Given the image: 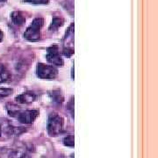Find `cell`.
Wrapping results in <instances>:
<instances>
[{
    "label": "cell",
    "mask_w": 158,
    "mask_h": 158,
    "mask_svg": "<svg viewBox=\"0 0 158 158\" xmlns=\"http://www.w3.org/2000/svg\"><path fill=\"white\" fill-rule=\"evenodd\" d=\"M0 135H1V128H0Z\"/></svg>",
    "instance_id": "16"
},
{
    "label": "cell",
    "mask_w": 158,
    "mask_h": 158,
    "mask_svg": "<svg viewBox=\"0 0 158 158\" xmlns=\"http://www.w3.org/2000/svg\"><path fill=\"white\" fill-rule=\"evenodd\" d=\"M37 75L42 79H53L56 77L57 69L50 65L40 63L37 66Z\"/></svg>",
    "instance_id": "3"
},
{
    "label": "cell",
    "mask_w": 158,
    "mask_h": 158,
    "mask_svg": "<svg viewBox=\"0 0 158 158\" xmlns=\"http://www.w3.org/2000/svg\"><path fill=\"white\" fill-rule=\"evenodd\" d=\"M63 129V119L57 114H51L48 122V131L51 136L58 135Z\"/></svg>",
    "instance_id": "1"
},
{
    "label": "cell",
    "mask_w": 158,
    "mask_h": 158,
    "mask_svg": "<svg viewBox=\"0 0 158 158\" xmlns=\"http://www.w3.org/2000/svg\"><path fill=\"white\" fill-rule=\"evenodd\" d=\"M3 1H5V0H0V2H3Z\"/></svg>",
    "instance_id": "15"
},
{
    "label": "cell",
    "mask_w": 158,
    "mask_h": 158,
    "mask_svg": "<svg viewBox=\"0 0 158 158\" xmlns=\"http://www.w3.org/2000/svg\"><path fill=\"white\" fill-rule=\"evenodd\" d=\"M63 54H64L66 56H70L73 54V50H72V49H64Z\"/></svg>",
    "instance_id": "12"
},
{
    "label": "cell",
    "mask_w": 158,
    "mask_h": 158,
    "mask_svg": "<svg viewBox=\"0 0 158 158\" xmlns=\"http://www.w3.org/2000/svg\"><path fill=\"white\" fill-rule=\"evenodd\" d=\"M35 95L33 94V93H23V94H20L18 97H16V101L19 102V103H21V104H24V103H30V102H33L35 99Z\"/></svg>",
    "instance_id": "6"
},
{
    "label": "cell",
    "mask_w": 158,
    "mask_h": 158,
    "mask_svg": "<svg viewBox=\"0 0 158 158\" xmlns=\"http://www.w3.org/2000/svg\"><path fill=\"white\" fill-rule=\"evenodd\" d=\"M12 92V89L10 88H0V98H6V97L11 95Z\"/></svg>",
    "instance_id": "8"
},
{
    "label": "cell",
    "mask_w": 158,
    "mask_h": 158,
    "mask_svg": "<svg viewBox=\"0 0 158 158\" xmlns=\"http://www.w3.org/2000/svg\"><path fill=\"white\" fill-rule=\"evenodd\" d=\"M43 25V19L38 18L35 19L34 20V22L32 23V25L29 27L27 32L25 33V37L27 39L30 40H38L40 37V29L41 28Z\"/></svg>",
    "instance_id": "2"
},
{
    "label": "cell",
    "mask_w": 158,
    "mask_h": 158,
    "mask_svg": "<svg viewBox=\"0 0 158 158\" xmlns=\"http://www.w3.org/2000/svg\"><path fill=\"white\" fill-rule=\"evenodd\" d=\"M39 115V112L37 110H28L22 113H19V119L21 123L24 124H30L33 123L34 119Z\"/></svg>",
    "instance_id": "5"
},
{
    "label": "cell",
    "mask_w": 158,
    "mask_h": 158,
    "mask_svg": "<svg viewBox=\"0 0 158 158\" xmlns=\"http://www.w3.org/2000/svg\"><path fill=\"white\" fill-rule=\"evenodd\" d=\"M47 57H48V61L54 65L62 66V64H63V61H62V57L60 56V53H59L58 47L56 45L51 46L48 49Z\"/></svg>",
    "instance_id": "4"
},
{
    "label": "cell",
    "mask_w": 158,
    "mask_h": 158,
    "mask_svg": "<svg viewBox=\"0 0 158 158\" xmlns=\"http://www.w3.org/2000/svg\"><path fill=\"white\" fill-rule=\"evenodd\" d=\"M62 20L61 19H55L53 20V23H52L51 27H60V26L62 25Z\"/></svg>",
    "instance_id": "11"
},
{
    "label": "cell",
    "mask_w": 158,
    "mask_h": 158,
    "mask_svg": "<svg viewBox=\"0 0 158 158\" xmlns=\"http://www.w3.org/2000/svg\"><path fill=\"white\" fill-rule=\"evenodd\" d=\"M11 20H12V22L14 23V24L20 26V25H22L23 23L25 22L26 19H25L24 16L21 14V12L15 11V12H13L11 14Z\"/></svg>",
    "instance_id": "7"
},
{
    "label": "cell",
    "mask_w": 158,
    "mask_h": 158,
    "mask_svg": "<svg viewBox=\"0 0 158 158\" xmlns=\"http://www.w3.org/2000/svg\"><path fill=\"white\" fill-rule=\"evenodd\" d=\"M25 2L36 4V5H45L48 3V0H24Z\"/></svg>",
    "instance_id": "10"
},
{
    "label": "cell",
    "mask_w": 158,
    "mask_h": 158,
    "mask_svg": "<svg viewBox=\"0 0 158 158\" xmlns=\"http://www.w3.org/2000/svg\"><path fill=\"white\" fill-rule=\"evenodd\" d=\"M21 158H29V157H28V156H23Z\"/></svg>",
    "instance_id": "14"
},
{
    "label": "cell",
    "mask_w": 158,
    "mask_h": 158,
    "mask_svg": "<svg viewBox=\"0 0 158 158\" xmlns=\"http://www.w3.org/2000/svg\"><path fill=\"white\" fill-rule=\"evenodd\" d=\"M63 142H64V145L66 146H69V147H73L74 146V139L72 136H68V137H65L64 140H63Z\"/></svg>",
    "instance_id": "9"
},
{
    "label": "cell",
    "mask_w": 158,
    "mask_h": 158,
    "mask_svg": "<svg viewBox=\"0 0 158 158\" xmlns=\"http://www.w3.org/2000/svg\"><path fill=\"white\" fill-rule=\"evenodd\" d=\"M3 36H4V34H3V33L0 31V41L2 40V39H3Z\"/></svg>",
    "instance_id": "13"
}]
</instances>
